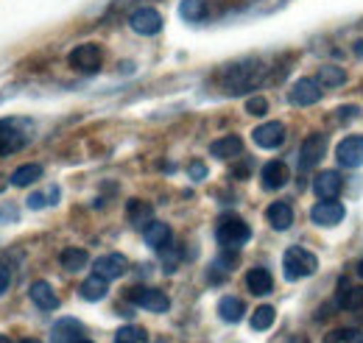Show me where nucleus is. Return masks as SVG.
<instances>
[{
  "label": "nucleus",
  "instance_id": "9b49d317",
  "mask_svg": "<svg viewBox=\"0 0 363 343\" xmlns=\"http://www.w3.org/2000/svg\"><path fill=\"white\" fill-rule=\"evenodd\" d=\"M344 190V179L338 171H321L313 179V193L318 196V201H333L338 193Z\"/></svg>",
  "mask_w": 363,
  "mask_h": 343
},
{
  "label": "nucleus",
  "instance_id": "7c9ffc66",
  "mask_svg": "<svg viewBox=\"0 0 363 343\" xmlns=\"http://www.w3.org/2000/svg\"><path fill=\"white\" fill-rule=\"evenodd\" d=\"M318 76H321V84H327V86H344L347 84V73H344L341 67H335V64L321 67V70H318Z\"/></svg>",
  "mask_w": 363,
  "mask_h": 343
},
{
  "label": "nucleus",
  "instance_id": "a19ab883",
  "mask_svg": "<svg viewBox=\"0 0 363 343\" xmlns=\"http://www.w3.org/2000/svg\"><path fill=\"white\" fill-rule=\"evenodd\" d=\"M0 343H11V341H9V338H6V335H0Z\"/></svg>",
  "mask_w": 363,
  "mask_h": 343
},
{
  "label": "nucleus",
  "instance_id": "f8f14e48",
  "mask_svg": "<svg viewBox=\"0 0 363 343\" xmlns=\"http://www.w3.org/2000/svg\"><path fill=\"white\" fill-rule=\"evenodd\" d=\"M143 240L148 243V249H154V252H165V249L171 246V240H174V232H171L168 223H162V220H151V223L143 226Z\"/></svg>",
  "mask_w": 363,
  "mask_h": 343
},
{
  "label": "nucleus",
  "instance_id": "2eb2a0df",
  "mask_svg": "<svg viewBox=\"0 0 363 343\" xmlns=\"http://www.w3.org/2000/svg\"><path fill=\"white\" fill-rule=\"evenodd\" d=\"M82 332H84L82 321H76V318H59L53 324V330H50V343H79L82 341Z\"/></svg>",
  "mask_w": 363,
  "mask_h": 343
},
{
  "label": "nucleus",
  "instance_id": "dca6fc26",
  "mask_svg": "<svg viewBox=\"0 0 363 343\" xmlns=\"http://www.w3.org/2000/svg\"><path fill=\"white\" fill-rule=\"evenodd\" d=\"M288 179H291V171H288V165H285V162H279V159L266 162V165H263V171H260V181H263V187H266V190H279V187H285V184H288Z\"/></svg>",
  "mask_w": 363,
  "mask_h": 343
},
{
  "label": "nucleus",
  "instance_id": "9d476101",
  "mask_svg": "<svg viewBox=\"0 0 363 343\" xmlns=\"http://www.w3.org/2000/svg\"><path fill=\"white\" fill-rule=\"evenodd\" d=\"M126 268H129V259L123 257V254H104V257H98L92 262V274L95 276H101V279H106V282H112V279H121L123 274H126Z\"/></svg>",
  "mask_w": 363,
  "mask_h": 343
},
{
  "label": "nucleus",
  "instance_id": "f257e3e1",
  "mask_svg": "<svg viewBox=\"0 0 363 343\" xmlns=\"http://www.w3.org/2000/svg\"><path fill=\"white\" fill-rule=\"evenodd\" d=\"M263 73H266V64L260 59H240V62H235L229 67V73L224 76V89L232 92V95L252 92L263 81Z\"/></svg>",
  "mask_w": 363,
  "mask_h": 343
},
{
  "label": "nucleus",
  "instance_id": "58836bf2",
  "mask_svg": "<svg viewBox=\"0 0 363 343\" xmlns=\"http://www.w3.org/2000/svg\"><path fill=\"white\" fill-rule=\"evenodd\" d=\"M358 276H361V279H363V259H361V262H358Z\"/></svg>",
  "mask_w": 363,
  "mask_h": 343
},
{
  "label": "nucleus",
  "instance_id": "20e7f679",
  "mask_svg": "<svg viewBox=\"0 0 363 343\" xmlns=\"http://www.w3.org/2000/svg\"><path fill=\"white\" fill-rule=\"evenodd\" d=\"M216 240L224 246V249H240L243 243H249L252 240V229H249V223L246 220H240L238 215H224L221 220H218V226H216Z\"/></svg>",
  "mask_w": 363,
  "mask_h": 343
},
{
  "label": "nucleus",
  "instance_id": "c756f323",
  "mask_svg": "<svg viewBox=\"0 0 363 343\" xmlns=\"http://www.w3.org/2000/svg\"><path fill=\"white\" fill-rule=\"evenodd\" d=\"M129 220H132L135 226H143V220L151 223V204L132 198V201H129Z\"/></svg>",
  "mask_w": 363,
  "mask_h": 343
},
{
  "label": "nucleus",
  "instance_id": "4be33fe9",
  "mask_svg": "<svg viewBox=\"0 0 363 343\" xmlns=\"http://www.w3.org/2000/svg\"><path fill=\"white\" fill-rule=\"evenodd\" d=\"M82 299H87V301H101L106 293H109V282L106 279H101V276H87L84 282H82Z\"/></svg>",
  "mask_w": 363,
  "mask_h": 343
},
{
  "label": "nucleus",
  "instance_id": "39448f33",
  "mask_svg": "<svg viewBox=\"0 0 363 343\" xmlns=\"http://www.w3.org/2000/svg\"><path fill=\"white\" fill-rule=\"evenodd\" d=\"M126 299L132 301L135 307H143V310H148V313H165V310L171 307V299H168L162 291H157V288H145V285L129 288Z\"/></svg>",
  "mask_w": 363,
  "mask_h": 343
},
{
  "label": "nucleus",
  "instance_id": "a878e982",
  "mask_svg": "<svg viewBox=\"0 0 363 343\" xmlns=\"http://www.w3.org/2000/svg\"><path fill=\"white\" fill-rule=\"evenodd\" d=\"M59 259H62V268H65V271H70V274L82 271V268L90 262V257H87V252H84V249H65V252L59 254Z\"/></svg>",
  "mask_w": 363,
  "mask_h": 343
},
{
  "label": "nucleus",
  "instance_id": "4c0bfd02",
  "mask_svg": "<svg viewBox=\"0 0 363 343\" xmlns=\"http://www.w3.org/2000/svg\"><path fill=\"white\" fill-rule=\"evenodd\" d=\"M355 50H358V56H363V43L355 45Z\"/></svg>",
  "mask_w": 363,
  "mask_h": 343
},
{
  "label": "nucleus",
  "instance_id": "e433bc0d",
  "mask_svg": "<svg viewBox=\"0 0 363 343\" xmlns=\"http://www.w3.org/2000/svg\"><path fill=\"white\" fill-rule=\"evenodd\" d=\"M350 343H363V332H358V335H355V338H352Z\"/></svg>",
  "mask_w": 363,
  "mask_h": 343
},
{
  "label": "nucleus",
  "instance_id": "79ce46f5",
  "mask_svg": "<svg viewBox=\"0 0 363 343\" xmlns=\"http://www.w3.org/2000/svg\"><path fill=\"white\" fill-rule=\"evenodd\" d=\"M79 343H92V341H87V338H82V341H79Z\"/></svg>",
  "mask_w": 363,
  "mask_h": 343
},
{
  "label": "nucleus",
  "instance_id": "ddd939ff",
  "mask_svg": "<svg viewBox=\"0 0 363 343\" xmlns=\"http://www.w3.org/2000/svg\"><path fill=\"white\" fill-rule=\"evenodd\" d=\"M316 101H321V84L316 79H299L291 86V103L296 106H313Z\"/></svg>",
  "mask_w": 363,
  "mask_h": 343
},
{
  "label": "nucleus",
  "instance_id": "cd10ccee",
  "mask_svg": "<svg viewBox=\"0 0 363 343\" xmlns=\"http://www.w3.org/2000/svg\"><path fill=\"white\" fill-rule=\"evenodd\" d=\"M274 318H277L274 307H269V304L257 307V310L252 313V330H255V332H266V330H272Z\"/></svg>",
  "mask_w": 363,
  "mask_h": 343
},
{
  "label": "nucleus",
  "instance_id": "f03ea898",
  "mask_svg": "<svg viewBox=\"0 0 363 343\" xmlns=\"http://www.w3.org/2000/svg\"><path fill=\"white\" fill-rule=\"evenodd\" d=\"M28 137H31V123L26 118H3L0 120V157L23 151Z\"/></svg>",
  "mask_w": 363,
  "mask_h": 343
},
{
  "label": "nucleus",
  "instance_id": "f704fd0d",
  "mask_svg": "<svg viewBox=\"0 0 363 343\" xmlns=\"http://www.w3.org/2000/svg\"><path fill=\"white\" fill-rule=\"evenodd\" d=\"M45 204H50V198L43 196V193H31V196H28V207H31V210H40V207H45Z\"/></svg>",
  "mask_w": 363,
  "mask_h": 343
},
{
  "label": "nucleus",
  "instance_id": "a211bd4d",
  "mask_svg": "<svg viewBox=\"0 0 363 343\" xmlns=\"http://www.w3.org/2000/svg\"><path fill=\"white\" fill-rule=\"evenodd\" d=\"M266 220L272 223V229H277V232L291 229V223H294V210H291V204H285V201H274L272 207L266 210Z\"/></svg>",
  "mask_w": 363,
  "mask_h": 343
},
{
  "label": "nucleus",
  "instance_id": "393cba45",
  "mask_svg": "<svg viewBox=\"0 0 363 343\" xmlns=\"http://www.w3.org/2000/svg\"><path fill=\"white\" fill-rule=\"evenodd\" d=\"M40 176H43V165H37V162L20 165L17 171L9 176V184H14V187H28V184H34Z\"/></svg>",
  "mask_w": 363,
  "mask_h": 343
},
{
  "label": "nucleus",
  "instance_id": "1a4fd4ad",
  "mask_svg": "<svg viewBox=\"0 0 363 343\" xmlns=\"http://www.w3.org/2000/svg\"><path fill=\"white\" fill-rule=\"evenodd\" d=\"M335 159L344 168H361L363 165V134H350L338 142L335 148Z\"/></svg>",
  "mask_w": 363,
  "mask_h": 343
},
{
  "label": "nucleus",
  "instance_id": "bb28decb",
  "mask_svg": "<svg viewBox=\"0 0 363 343\" xmlns=\"http://www.w3.org/2000/svg\"><path fill=\"white\" fill-rule=\"evenodd\" d=\"M179 14L187 23H201L207 17V0H182Z\"/></svg>",
  "mask_w": 363,
  "mask_h": 343
},
{
  "label": "nucleus",
  "instance_id": "2f4dec72",
  "mask_svg": "<svg viewBox=\"0 0 363 343\" xmlns=\"http://www.w3.org/2000/svg\"><path fill=\"white\" fill-rule=\"evenodd\" d=\"M355 335H358V330H347V327H344V330L327 332V335H324V343H350Z\"/></svg>",
  "mask_w": 363,
  "mask_h": 343
},
{
  "label": "nucleus",
  "instance_id": "b1692460",
  "mask_svg": "<svg viewBox=\"0 0 363 343\" xmlns=\"http://www.w3.org/2000/svg\"><path fill=\"white\" fill-rule=\"evenodd\" d=\"M338 307L344 310H363V288H355V285H347L341 282V291H338Z\"/></svg>",
  "mask_w": 363,
  "mask_h": 343
},
{
  "label": "nucleus",
  "instance_id": "5701e85b",
  "mask_svg": "<svg viewBox=\"0 0 363 343\" xmlns=\"http://www.w3.org/2000/svg\"><path fill=\"white\" fill-rule=\"evenodd\" d=\"M243 313H246V304H243V299H238V296H224V299L218 301V315H221L227 324L240 321Z\"/></svg>",
  "mask_w": 363,
  "mask_h": 343
},
{
  "label": "nucleus",
  "instance_id": "4468645a",
  "mask_svg": "<svg viewBox=\"0 0 363 343\" xmlns=\"http://www.w3.org/2000/svg\"><path fill=\"white\" fill-rule=\"evenodd\" d=\"M252 137H255V142L260 148L272 151V148H279L285 142V126L277 123V120H269V123H263V126H257V129L252 131Z\"/></svg>",
  "mask_w": 363,
  "mask_h": 343
},
{
  "label": "nucleus",
  "instance_id": "6e6552de",
  "mask_svg": "<svg viewBox=\"0 0 363 343\" xmlns=\"http://www.w3.org/2000/svg\"><path fill=\"white\" fill-rule=\"evenodd\" d=\"M324 154H327V137L324 134H311L299 148V168L302 171H313L324 159Z\"/></svg>",
  "mask_w": 363,
  "mask_h": 343
},
{
  "label": "nucleus",
  "instance_id": "c85d7f7f",
  "mask_svg": "<svg viewBox=\"0 0 363 343\" xmlns=\"http://www.w3.org/2000/svg\"><path fill=\"white\" fill-rule=\"evenodd\" d=\"M148 341V332L143 327H121L115 332V343H145Z\"/></svg>",
  "mask_w": 363,
  "mask_h": 343
},
{
  "label": "nucleus",
  "instance_id": "7ed1b4c3",
  "mask_svg": "<svg viewBox=\"0 0 363 343\" xmlns=\"http://www.w3.org/2000/svg\"><path fill=\"white\" fill-rule=\"evenodd\" d=\"M316 268H318L316 254L308 252V249H302V246H291V249L285 252V257H282V271H285V276H288L291 282L305 279V276H313Z\"/></svg>",
  "mask_w": 363,
  "mask_h": 343
},
{
  "label": "nucleus",
  "instance_id": "72a5a7b5",
  "mask_svg": "<svg viewBox=\"0 0 363 343\" xmlns=\"http://www.w3.org/2000/svg\"><path fill=\"white\" fill-rule=\"evenodd\" d=\"M187 176H190L193 181H201V179H207V165H204V162H190V168H187Z\"/></svg>",
  "mask_w": 363,
  "mask_h": 343
},
{
  "label": "nucleus",
  "instance_id": "ea45409f",
  "mask_svg": "<svg viewBox=\"0 0 363 343\" xmlns=\"http://www.w3.org/2000/svg\"><path fill=\"white\" fill-rule=\"evenodd\" d=\"M20 343H43V341H37V338H26V341H20Z\"/></svg>",
  "mask_w": 363,
  "mask_h": 343
},
{
  "label": "nucleus",
  "instance_id": "473e14b6",
  "mask_svg": "<svg viewBox=\"0 0 363 343\" xmlns=\"http://www.w3.org/2000/svg\"><path fill=\"white\" fill-rule=\"evenodd\" d=\"M246 112L260 118V115H266V112H269V101H266V98H260V95H255V98H249V101H246Z\"/></svg>",
  "mask_w": 363,
  "mask_h": 343
},
{
  "label": "nucleus",
  "instance_id": "0eeeda50",
  "mask_svg": "<svg viewBox=\"0 0 363 343\" xmlns=\"http://www.w3.org/2000/svg\"><path fill=\"white\" fill-rule=\"evenodd\" d=\"M129 26H132V31H137L140 37H154V34L162 31V14L157 9H151V6H140V9L132 11Z\"/></svg>",
  "mask_w": 363,
  "mask_h": 343
},
{
  "label": "nucleus",
  "instance_id": "c9c22d12",
  "mask_svg": "<svg viewBox=\"0 0 363 343\" xmlns=\"http://www.w3.org/2000/svg\"><path fill=\"white\" fill-rule=\"evenodd\" d=\"M9 285H11V271L6 265H0V296L9 291Z\"/></svg>",
  "mask_w": 363,
  "mask_h": 343
},
{
  "label": "nucleus",
  "instance_id": "aec40b11",
  "mask_svg": "<svg viewBox=\"0 0 363 343\" xmlns=\"http://www.w3.org/2000/svg\"><path fill=\"white\" fill-rule=\"evenodd\" d=\"M246 288H249L255 296H266V293H272V288H274L272 274H269L266 268H252V271L246 274Z\"/></svg>",
  "mask_w": 363,
  "mask_h": 343
},
{
  "label": "nucleus",
  "instance_id": "6ab92c4d",
  "mask_svg": "<svg viewBox=\"0 0 363 343\" xmlns=\"http://www.w3.org/2000/svg\"><path fill=\"white\" fill-rule=\"evenodd\" d=\"M28 296H31V301H34L40 310H45V313L59 307V296H56V291H53L48 282H34L31 291H28Z\"/></svg>",
  "mask_w": 363,
  "mask_h": 343
},
{
  "label": "nucleus",
  "instance_id": "f3484780",
  "mask_svg": "<svg viewBox=\"0 0 363 343\" xmlns=\"http://www.w3.org/2000/svg\"><path fill=\"white\" fill-rule=\"evenodd\" d=\"M311 218L318 226H338L344 220V207L333 198V201H318L316 207L311 210Z\"/></svg>",
  "mask_w": 363,
  "mask_h": 343
},
{
  "label": "nucleus",
  "instance_id": "423d86ee",
  "mask_svg": "<svg viewBox=\"0 0 363 343\" xmlns=\"http://www.w3.org/2000/svg\"><path fill=\"white\" fill-rule=\"evenodd\" d=\"M67 62H70V67L73 70H82V73H98L101 70V62H104V53H101V47L98 45H79V47H73L70 50V56H67Z\"/></svg>",
  "mask_w": 363,
  "mask_h": 343
},
{
  "label": "nucleus",
  "instance_id": "412c9836",
  "mask_svg": "<svg viewBox=\"0 0 363 343\" xmlns=\"http://www.w3.org/2000/svg\"><path fill=\"white\" fill-rule=\"evenodd\" d=\"M243 151V140L240 137H221V140H216L213 145H210V154L216 157V159H232V157H238Z\"/></svg>",
  "mask_w": 363,
  "mask_h": 343
}]
</instances>
